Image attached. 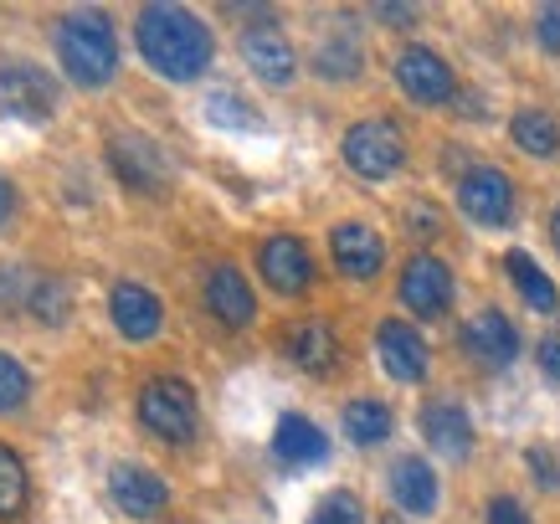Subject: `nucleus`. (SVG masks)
Instances as JSON below:
<instances>
[{"label": "nucleus", "mask_w": 560, "mask_h": 524, "mask_svg": "<svg viewBox=\"0 0 560 524\" xmlns=\"http://www.w3.org/2000/svg\"><path fill=\"white\" fill-rule=\"evenodd\" d=\"M135 42L144 51V62L171 83L201 78L211 68V57H217V42L206 32V21L190 16L186 5H144L135 21Z\"/></svg>", "instance_id": "nucleus-1"}, {"label": "nucleus", "mask_w": 560, "mask_h": 524, "mask_svg": "<svg viewBox=\"0 0 560 524\" xmlns=\"http://www.w3.org/2000/svg\"><path fill=\"white\" fill-rule=\"evenodd\" d=\"M57 62L78 88H103L119 72V36L103 11H68L57 21Z\"/></svg>", "instance_id": "nucleus-2"}, {"label": "nucleus", "mask_w": 560, "mask_h": 524, "mask_svg": "<svg viewBox=\"0 0 560 524\" xmlns=\"http://www.w3.org/2000/svg\"><path fill=\"white\" fill-rule=\"evenodd\" d=\"M139 422L165 442H190L196 438V391L180 375H154L139 391Z\"/></svg>", "instance_id": "nucleus-3"}, {"label": "nucleus", "mask_w": 560, "mask_h": 524, "mask_svg": "<svg viewBox=\"0 0 560 524\" xmlns=\"http://www.w3.org/2000/svg\"><path fill=\"white\" fill-rule=\"evenodd\" d=\"M340 150H345V165L355 170L360 181H386L407 160V139H401V129L390 119H365L345 135Z\"/></svg>", "instance_id": "nucleus-4"}, {"label": "nucleus", "mask_w": 560, "mask_h": 524, "mask_svg": "<svg viewBox=\"0 0 560 524\" xmlns=\"http://www.w3.org/2000/svg\"><path fill=\"white\" fill-rule=\"evenodd\" d=\"M51 108H57V83H51L47 68H36V62H0V114L42 124L51 119Z\"/></svg>", "instance_id": "nucleus-5"}, {"label": "nucleus", "mask_w": 560, "mask_h": 524, "mask_svg": "<svg viewBox=\"0 0 560 524\" xmlns=\"http://www.w3.org/2000/svg\"><path fill=\"white\" fill-rule=\"evenodd\" d=\"M108 160H114L124 186L144 190V196H160L165 181H171V160H165V150H160L150 135H135V129L108 139Z\"/></svg>", "instance_id": "nucleus-6"}, {"label": "nucleus", "mask_w": 560, "mask_h": 524, "mask_svg": "<svg viewBox=\"0 0 560 524\" xmlns=\"http://www.w3.org/2000/svg\"><path fill=\"white\" fill-rule=\"evenodd\" d=\"M458 206H463V217L478 221V226H504V221L514 217L510 175H504V170H493V165L468 170V175L458 181Z\"/></svg>", "instance_id": "nucleus-7"}, {"label": "nucleus", "mask_w": 560, "mask_h": 524, "mask_svg": "<svg viewBox=\"0 0 560 524\" xmlns=\"http://www.w3.org/2000/svg\"><path fill=\"white\" fill-rule=\"evenodd\" d=\"M401 304L417 314V319H438V314H447V304H453V272H447V263H438V257L417 253L401 268Z\"/></svg>", "instance_id": "nucleus-8"}, {"label": "nucleus", "mask_w": 560, "mask_h": 524, "mask_svg": "<svg viewBox=\"0 0 560 524\" xmlns=\"http://www.w3.org/2000/svg\"><path fill=\"white\" fill-rule=\"evenodd\" d=\"M396 83H401V93L411 103H447L458 78H453V68L432 47H407L396 57Z\"/></svg>", "instance_id": "nucleus-9"}, {"label": "nucleus", "mask_w": 560, "mask_h": 524, "mask_svg": "<svg viewBox=\"0 0 560 524\" xmlns=\"http://www.w3.org/2000/svg\"><path fill=\"white\" fill-rule=\"evenodd\" d=\"M375 350H381V365H386L396 381H407V386L427 381V365H432V356H427V339L417 335L411 324L386 319L381 329H375Z\"/></svg>", "instance_id": "nucleus-10"}, {"label": "nucleus", "mask_w": 560, "mask_h": 524, "mask_svg": "<svg viewBox=\"0 0 560 524\" xmlns=\"http://www.w3.org/2000/svg\"><path fill=\"white\" fill-rule=\"evenodd\" d=\"M242 57H247V68L272 88L293 83V72H299L293 42L278 32V26H247V32H242Z\"/></svg>", "instance_id": "nucleus-11"}, {"label": "nucleus", "mask_w": 560, "mask_h": 524, "mask_svg": "<svg viewBox=\"0 0 560 524\" xmlns=\"http://www.w3.org/2000/svg\"><path fill=\"white\" fill-rule=\"evenodd\" d=\"M329 253H335V268H340L345 278L365 283V278H375L381 263H386V242L375 237L371 226H360V221H340V226L329 232Z\"/></svg>", "instance_id": "nucleus-12"}, {"label": "nucleus", "mask_w": 560, "mask_h": 524, "mask_svg": "<svg viewBox=\"0 0 560 524\" xmlns=\"http://www.w3.org/2000/svg\"><path fill=\"white\" fill-rule=\"evenodd\" d=\"M108 493H114V504L124 514H135V520H150L165 509L171 499V484L154 474V468H139V463H119L114 474H108Z\"/></svg>", "instance_id": "nucleus-13"}, {"label": "nucleus", "mask_w": 560, "mask_h": 524, "mask_svg": "<svg viewBox=\"0 0 560 524\" xmlns=\"http://www.w3.org/2000/svg\"><path fill=\"white\" fill-rule=\"evenodd\" d=\"M257 268L268 278V288L278 293H304L308 278H314V263H308V247L289 232H278V237L262 242V253H257Z\"/></svg>", "instance_id": "nucleus-14"}, {"label": "nucleus", "mask_w": 560, "mask_h": 524, "mask_svg": "<svg viewBox=\"0 0 560 524\" xmlns=\"http://www.w3.org/2000/svg\"><path fill=\"white\" fill-rule=\"evenodd\" d=\"M463 350L499 371V365H510V360L520 356V329H514L499 308H483V314H474L468 329H463Z\"/></svg>", "instance_id": "nucleus-15"}, {"label": "nucleus", "mask_w": 560, "mask_h": 524, "mask_svg": "<svg viewBox=\"0 0 560 524\" xmlns=\"http://www.w3.org/2000/svg\"><path fill=\"white\" fill-rule=\"evenodd\" d=\"M108 319H114V329H119L124 339H150V335H160L165 308H160V299H154L150 288L114 283V293H108Z\"/></svg>", "instance_id": "nucleus-16"}, {"label": "nucleus", "mask_w": 560, "mask_h": 524, "mask_svg": "<svg viewBox=\"0 0 560 524\" xmlns=\"http://www.w3.org/2000/svg\"><path fill=\"white\" fill-rule=\"evenodd\" d=\"M206 304H211V314H217L221 324H232V329H242V324L257 319L253 283H247L232 263H221V268L206 272Z\"/></svg>", "instance_id": "nucleus-17"}, {"label": "nucleus", "mask_w": 560, "mask_h": 524, "mask_svg": "<svg viewBox=\"0 0 560 524\" xmlns=\"http://www.w3.org/2000/svg\"><path fill=\"white\" fill-rule=\"evenodd\" d=\"M422 438L438 447L442 457H468L474 453V422L458 401H432L422 411Z\"/></svg>", "instance_id": "nucleus-18"}, {"label": "nucleus", "mask_w": 560, "mask_h": 524, "mask_svg": "<svg viewBox=\"0 0 560 524\" xmlns=\"http://www.w3.org/2000/svg\"><path fill=\"white\" fill-rule=\"evenodd\" d=\"M390 493L407 514H432L438 509V474L427 457H396L390 468Z\"/></svg>", "instance_id": "nucleus-19"}, {"label": "nucleus", "mask_w": 560, "mask_h": 524, "mask_svg": "<svg viewBox=\"0 0 560 524\" xmlns=\"http://www.w3.org/2000/svg\"><path fill=\"white\" fill-rule=\"evenodd\" d=\"M272 453H278V463H289V468H314V463L329 457V442H324V432L308 417H283L278 432H272Z\"/></svg>", "instance_id": "nucleus-20"}, {"label": "nucleus", "mask_w": 560, "mask_h": 524, "mask_svg": "<svg viewBox=\"0 0 560 524\" xmlns=\"http://www.w3.org/2000/svg\"><path fill=\"white\" fill-rule=\"evenodd\" d=\"M289 356H293V365H304V371L324 375L335 360H340V339H335V329H329L324 319H304V324H293Z\"/></svg>", "instance_id": "nucleus-21"}, {"label": "nucleus", "mask_w": 560, "mask_h": 524, "mask_svg": "<svg viewBox=\"0 0 560 524\" xmlns=\"http://www.w3.org/2000/svg\"><path fill=\"white\" fill-rule=\"evenodd\" d=\"M504 272H510L514 288L525 293V304H529V308H540V314H556V308H560L556 283L545 278V268H540V263H535L529 253H520V247H514V253L504 257Z\"/></svg>", "instance_id": "nucleus-22"}, {"label": "nucleus", "mask_w": 560, "mask_h": 524, "mask_svg": "<svg viewBox=\"0 0 560 524\" xmlns=\"http://www.w3.org/2000/svg\"><path fill=\"white\" fill-rule=\"evenodd\" d=\"M514 144L525 154H535V160H550V154H560V124L545 114V108H520L510 124Z\"/></svg>", "instance_id": "nucleus-23"}, {"label": "nucleus", "mask_w": 560, "mask_h": 524, "mask_svg": "<svg viewBox=\"0 0 560 524\" xmlns=\"http://www.w3.org/2000/svg\"><path fill=\"white\" fill-rule=\"evenodd\" d=\"M345 438L355 442V447H375V442H386L390 438V406L371 401V396L350 401L345 406Z\"/></svg>", "instance_id": "nucleus-24"}, {"label": "nucleus", "mask_w": 560, "mask_h": 524, "mask_svg": "<svg viewBox=\"0 0 560 524\" xmlns=\"http://www.w3.org/2000/svg\"><path fill=\"white\" fill-rule=\"evenodd\" d=\"M26 314L42 324H68L72 314V293L62 278H47V272H36V283H32V299H26Z\"/></svg>", "instance_id": "nucleus-25"}, {"label": "nucleus", "mask_w": 560, "mask_h": 524, "mask_svg": "<svg viewBox=\"0 0 560 524\" xmlns=\"http://www.w3.org/2000/svg\"><path fill=\"white\" fill-rule=\"evenodd\" d=\"M26 509V463L0 442V520H16Z\"/></svg>", "instance_id": "nucleus-26"}, {"label": "nucleus", "mask_w": 560, "mask_h": 524, "mask_svg": "<svg viewBox=\"0 0 560 524\" xmlns=\"http://www.w3.org/2000/svg\"><path fill=\"white\" fill-rule=\"evenodd\" d=\"M308 524H365V509H360V499L350 489H335V493H324L319 504H314Z\"/></svg>", "instance_id": "nucleus-27"}, {"label": "nucleus", "mask_w": 560, "mask_h": 524, "mask_svg": "<svg viewBox=\"0 0 560 524\" xmlns=\"http://www.w3.org/2000/svg\"><path fill=\"white\" fill-rule=\"evenodd\" d=\"M314 68H319L324 78H355V68H360L355 42H345V36L324 42V47H319V62H314Z\"/></svg>", "instance_id": "nucleus-28"}, {"label": "nucleus", "mask_w": 560, "mask_h": 524, "mask_svg": "<svg viewBox=\"0 0 560 524\" xmlns=\"http://www.w3.org/2000/svg\"><path fill=\"white\" fill-rule=\"evenodd\" d=\"M26 391H32V375L21 365L16 356H0V411H16L26 401Z\"/></svg>", "instance_id": "nucleus-29"}, {"label": "nucleus", "mask_w": 560, "mask_h": 524, "mask_svg": "<svg viewBox=\"0 0 560 524\" xmlns=\"http://www.w3.org/2000/svg\"><path fill=\"white\" fill-rule=\"evenodd\" d=\"M247 114H253V108H247L242 98H232V93H211V98H206V119L211 124H226V129H253L257 119H247Z\"/></svg>", "instance_id": "nucleus-30"}, {"label": "nucleus", "mask_w": 560, "mask_h": 524, "mask_svg": "<svg viewBox=\"0 0 560 524\" xmlns=\"http://www.w3.org/2000/svg\"><path fill=\"white\" fill-rule=\"evenodd\" d=\"M32 283H36V272L0 268V308H26V299H32Z\"/></svg>", "instance_id": "nucleus-31"}, {"label": "nucleus", "mask_w": 560, "mask_h": 524, "mask_svg": "<svg viewBox=\"0 0 560 524\" xmlns=\"http://www.w3.org/2000/svg\"><path fill=\"white\" fill-rule=\"evenodd\" d=\"M489 524H529V514H525V504H520V499L499 493V499L489 504Z\"/></svg>", "instance_id": "nucleus-32"}, {"label": "nucleus", "mask_w": 560, "mask_h": 524, "mask_svg": "<svg viewBox=\"0 0 560 524\" xmlns=\"http://www.w3.org/2000/svg\"><path fill=\"white\" fill-rule=\"evenodd\" d=\"M535 36H540L545 51H560V5H545L540 21H535Z\"/></svg>", "instance_id": "nucleus-33"}, {"label": "nucleus", "mask_w": 560, "mask_h": 524, "mask_svg": "<svg viewBox=\"0 0 560 524\" xmlns=\"http://www.w3.org/2000/svg\"><path fill=\"white\" fill-rule=\"evenodd\" d=\"M529 468H535V478H540V489H560V478H556V463H550V457H545L540 447L529 453Z\"/></svg>", "instance_id": "nucleus-34"}, {"label": "nucleus", "mask_w": 560, "mask_h": 524, "mask_svg": "<svg viewBox=\"0 0 560 524\" xmlns=\"http://www.w3.org/2000/svg\"><path fill=\"white\" fill-rule=\"evenodd\" d=\"M375 16L390 26H417V5H375Z\"/></svg>", "instance_id": "nucleus-35"}, {"label": "nucleus", "mask_w": 560, "mask_h": 524, "mask_svg": "<svg viewBox=\"0 0 560 524\" xmlns=\"http://www.w3.org/2000/svg\"><path fill=\"white\" fill-rule=\"evenodd\" d=\"M540 371L560 381V339H540Z\"/></svg>", "instance_id": "nucleus-36"}, {"label": "nucleus", "mask_w": 560, "mask_h": 524, "mask_svg": "<svg viewBox=\"0 0 560 524\" xmlns=\"http://www.w3.org/2000/svg\"><path fill=\"white\" fill-rule=\"evenodd\" d=\"M11 211H16V190L0 181V226H5V217H11Z\"/></svg>", "instance_id": "nucleus-37"}, {"label": "nucleus", "mask_w": 560, "mask_h": 524, "mask_svg": "<svg viewBox=\"0 0 560 524\" xmlns=\"http://www.w3.org/2000/svg\"><path fill=\"white\" fill-rule=\"evenodd\" d=\"M550 237H556V247H560V206H556V217H550Z\"/></svg>", "instance_id": "nucleus-38"}, {"label": "nucleus", "mask_w": 560, "mask_h": 524, "mask_svg": "<svg viewBox=\"0 0 560 524\" xmlns=\"http://www.w3.org/2000/svg\"><path fill=\"white\" fill-rule=\"evenodd\" d=\"M375 524H401V520H396V514H386V520H375Z\"/></svg>", "instance_id": "nucleus-39"}]
</instances>
